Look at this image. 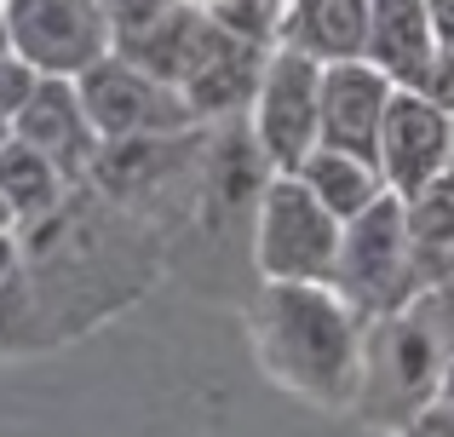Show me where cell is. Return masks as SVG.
Wrapping results in <instances>:
<instances>
[{
    "mask_svg": "<svg viewBox=\"0 0 454 437\" xmlns=\"http://www.w3.org/2000/svg\"><path fill=\"white\" fill-rule=\"evenodd\" d=\"M391 104V81L380 75L368 58H345V64H322V144L363 156L380 168V121Z\"/></svg>",
    "mask_w": 454,
    "mask_h": 437,
    "instance_id": "30bf717a",
    "label": "cell"
},
{
    "mask_svg": "<svg viewBox=\"0 0 454 437\" xmlns=\"http://www.w3.org/2000/svg\"><path fill=\"white\" fill-rule=\"evenodd\" d=\"M368 64L391 87H420L437 58V29L426 0H368Z\"/></svg>",
    "mask_w": 454,
    "mask_h": 437,
    "instance_id": "8fae6325",
    "label": "cell"
},
{
    "mask_svg": "<svg viewBox=\"0 0 454 437\" xmlns=\"http://www.w3.org/2000/svg\"><path fill=\"white\" fill-rule=\"evenodd\" d=\"M0 196H6V207H12L18 224H35L69 196V179L41 150L23 144V138H6V144H0Z\"/></svg>",
    "mask_w": 454,
    "mask_h": 437,
    "instance_id": "9a60e30c",
    "label": "cell"
},
{
    "mask_svg": "<svg viewBox=\"0 0 454 437\" xmlns=\"http://www.w3.org/2000/svg\"><path fill=\"white\" fill-rule=\"evenodd\" d=\"M449 173H454V150H449Z\"/></svg>",
    "mask_w": 454,
    "mask_h": 437,
    "instance_id": "484cf974",
    "label": "cell"
},
{
    "mask_svg": "<svg viewBox=\"0 0 454 437\" xmlns=\"http://www.w3.org/2000/svg\"><path fill=\"white\" fill-rule=\"evenodd\" d=\"M18 270V230H0V282Z\"/></svg>",
    "mask_w": 454,
    "mask_h": 437,
    "instance_id": "44dd1931",
    "label": "cell"
},
{
    "mask_svg": "<svg viewBox=\"0 0 454 437\" xmlns=\"http://www.w3.org/2000/svg\"><path fill=\"white\" fill-rule=\"evenodd\" d=\"M409 437H454V397H432L409 420Z\"/></svg>",
    "mask_w": 454,
    "mask_h": 437,
    "instance_id": "d6986e66",
    "label": "cell"
},
{
    "mask_svg": "<svg viewBox=\"0 0 454 437\" xmlns=\"http://www.w3.org/2000/svg\"><path fill=\"white\" fill-rule=\"evenodd\" d=\"M178 0H104V12H110V35H115V52L133 41H145L155 23L173 12Z\"/></svg>",
    "mask_w": 454,
    "mask_h": 437,
    "instance_id": "2e32d148",
    "label": "cell"
},
{
    "mask_svg": "<svg viewBox=\"0 0 454 437\" xmlns=\"http://www.w3.org/2000/svg\"><path fill=\"white\" fill-rule=\"evenodd\" d=\"M294 173H300V179L310 184V196H317V202L328 207V214L340 219V224H345V219H356L363 207H374L380 196H386V179H380L374 161L345 156V150H328V144H317Z\"/></svg>",
    "mask_w": 454,
    "mask_h": 437,
    "instance_id": "5bb4252c",
    "label": "cell"
},
{
    "mask_svg": "<svg viewBox=\"0 0 454 437\" xmlns=\"http://www.w3.org/2000/svg\"><path fill=\"white\" fill-rule=\"evenodd\" d=\"M322 64L294 46H270L254 87V144L270 173H294L322 144Z\"/></svg>",
    "mask_w": 454,
    "mask_h": 437,
    "instance_id": "52a82bcc",
    "label": "cell"
},
{
    "mask_svg": "<svg viewBox=\"0 0 454 437\" xmlns=\"http://www.w3.org/2000/svg\"><path fill=\"white\" fill-rule=\"evenodd\" d=\"M437 397H454V357L443 363V380H437Z\"/></svg>",
    "mask_w": 454,
    "mask_h": 437,
    "instance_id": "7402d4cb",
    "label": "cell"
},
{
    "mask_svg": "<svg viewBox=\"0 0 454 437\" xmlns=\"http://www.w3.org/2000/svg\"><path fill=\"white\" fill-rule=\"evenodd\" d=\"M432 6V29H437V46H454V0H426Z\"/></svg>",
    "mask_w": 454,
    "mask_h": 437,
    "instance_id": "ffe728a7",
    "label": "cell"
},
{
    "mask_svg": "<svg viewBox=\"0 0 454 437\" xmlns=\"http://www.w3.org/2000/svg\"><path fill=\"white\" fill-rule=\"evenodd\" d=\"M454 150V115L437 110L432 98H420L414 87H391L386 121H380V179L391 196H420L426 184H437L449 173Z\"/></svg>",
    "mask_w": 454,
    "mask_h": 437,
    "instance_id": "ba28073f",
    "label": "cell"
},
{
    "mask_svg": "<svg viewBox=\"0 0 454 437\" xmlns=\"http://www.w3.org/2000/svg\"><path fill=\"white\" fill-rule=\"evenodd\" d=\"M6 41L35 75L75 81L115 52L104 0H0Z\"/></svg>",
    "mask_w": 454,
    "mask_h": 437,
    "instance_id": "5b68a950",
    "label": "cell"
},
{
    "mask_svg": "<svg viewBox=\"0 0 454 437\" xmlns=\"http://www.w3.org/2000/svg\"><path fill=\"white\" fill-rule=\"evenodd\" d=\"M254 339L265 369L310 403H356L363 316L328 282H265L254 305Z\"/></svg>",
    "mask_w": 454,
    "mask_h": 437,
    "instance_id": "6da1fadb",
    "label": "cell"
},
{
    "mask_svg": "<svg viewBox=\"0 0 454 437\" xmlns=\"http://www.w3.org/2000/svg\"><path fill=\"white\" fill-rule=\"evenodd\" d=\"M12 138H23L29 150H41L69 184H87L92 168H98V150H104V138L92 133L87 110H81L75 81H52V75L35 81V92L23 98V110L12 115Z\"/></svg>",
    "mask_w": 454,
    "mask_h": 437,
    "instance_id": "9c48e42d",
    "label": "cell"
},
{
    "mask_svg": "<svg viewBox=\"0 0 454 437\" xmlns=\"http://www.w3.org/2000/svg\"><path fill=\"white\" fill-rule=\"evenodd\" d=\"M277 46L317 58V64H345L368 52V0H282Z\"/></svg>",
    "mask_w": 454,
    "mask_h": 437,
    "instance_id": "7c38bea8",
    "label": "cell"
},
{
    "mask_svg": "<svg viewBox=\"0 0 454 437\" xmlns=\"http://www.w3.org/2000/svg\"><path fill=\"white\" fill-rule=\"evenodd\" d=\"M328 288L351 305L356 316H391L414 300V265H409V224H403V196H380L356 219L340 224V254H333Z\"/></svg>",
    "mask_w": 454,
    "mask_h": 437,
    "instance_id": "7a4b0ae2",
    "label": "cell"
},
{
    "mask_svg": "<svg viewBox=\"0 0 454 437\" xmlns=\"http://www.w3.org/2000/svg\"><path fill=\"white\" fill-rule=\"evenodd\" d=\"M0 230H18V219H12V207H6V196H0Z\"/></svg>",
    "mask_w": 454,
    "mask_h": 437,
    "instance_id": "603a6c76",
    "label": "cell"
},
{
    "mask_svg": "<svg viewBox=\"0 0 454 437\" xmlns=\"http://www.w3.org/2000/svg\"><path fill=\"white\" fill-rule=\"evenodd\" d=\"M414 92H420V98H432L437 110H449V115H454V46H437L432 69H426V81H420Z\"/></svg>",
    "mask_w": 454,
    "mask_h": 437,
    "instance_id": "ac0fdd59",
    "label": "cell"
},
{
    "mask_svg": "<svg viewBox=\"0 0 454 437\" xmlns=\"http://www.w3.org/2000/svg\"><path fill=\"white\" fill-rule=\"evenodd\" d=\"M449 351L437 346V334L414 316V305L391 316H374V328L363 334V374H356V403L363 415L409 426L426 403L437 397Z\"/></svg>",
    "mask_w": 454,
    "mask_h": 437,
    "instance_id": "3957f363",
    "label": "cell"
},
{
    "mask_svg": "<svg viewBox=\"0 0 454 437\" xmlns=\"http://www.w3.org/2000/svg\"><path fill=\"white\" fill-rule=\"evenodd\" d=\"M259 270L265 282H328L340 254V219L310 196L300 173H270L259 196Z\"/></svg>",
    "mask_w": 454,
    "mask_h": 437,
    "instance_id": "277c9868",
    "label": "cell"
},
{
    "mask_svg": "<svg viewBox=\"0 0 454 437\" xmlns=\"http://www.w3.org/2000/svg\"><path fill=\"white\" fill-rule=\"evenodd\" d=\"M75 92H81V110H87L92 133L104 144H121V138H173L196 121L173 81L127 64L121 52L98 58L87 75H75Z\"/></svg>",
    "mask_w": 454,
    "mask_h": 437,
    "instance_id": "8992f818",
    "label": "cell"
},
{
    "mask_svg": "<svg viewBox=\"0 0 454 437\" xmlns=\"http://www.w3.org/2000/svg\"><path fill=\"white\" fill-rule=\"evenodd\" d=\"M6 138H12V121H6V115H0V144H6Z\"/></svg>",
    "mask_w": 454,
    "mask_h": 437,
    "instance_id": "d4e9b609",
    "label": "cell"
},
{
    "mask_svg": "<svg viewBox=\"0 0 454 437\" xmlns=\"http://www.w3.org/2000/svg\"><path fill=\"white\" fill-rule=\"evenodd\" d=\"M409 305H414V316H420V323L437 334V346L454 351V277L437 282V288H426L420 300H409Z\"/></svg>",
    "mask_w": 454,
    "mask_h": 437,
    "instance_id": "e0dca14e",
    "label": "cell"
},
{
    "mask_svg": "<svg viewBox=\"0 0 454 437\" xmlns=\"http://www.w3.org/2000/svg\"><path fill=\"white\" fill-rule=\"evenodd\" d=\"M178 6H196V12H213L219 0H178Z\"/></svg>",
    "mask_w": 454,
    "mask_h": 437,
    "instance_id": "cb8c5ba5",
    "label": "cell"
},
{
    "mask_svg": "<svg viewBox=\"0 0 454 437\" xmlns=\"http://www.w3.org/2000/svg\"><path fill=\"white\" fill-rule=\"evenodd\" d=\"M403 224H409V265H414V288H437L454 277V173H443L437 184H426L420 196L403 202ZM414 293V300H420Z\"/></svg>",
    "mask_w": 454,
    "mask_h": 437,
    "instance_id": "4fadbf2b",
    "label": "cell"
}]
</instances>
